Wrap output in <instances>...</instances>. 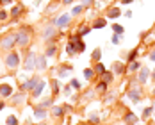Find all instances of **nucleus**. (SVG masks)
Listing matches in <instances>:
<instances>
[{"mask_svg": "<svg viewBox=\"0 0 155 125\" xmlns=\"http://www.w3.org/2000/svg\"><path fill=\"white\" fill-rule=\"evenodd\" d=\"M16 43L21 45V47H27V45H29V34L25 32V29H21V31L16 34Z\"/></svg>", "mask_w": 155, "mask_h": 125, "instance_id": "2", "label": "nucleus"}, {"mask_svg": "<svg viewBox=\"0 0 155 125\" xmlns=\"http://www.w3.org/2000/svg\"><path fill=\"white\" fill-rule=\"evenodd\" d=\"M20 13H21V6H14V7L11 9V14H13V16H18Z\"/></svg>", "mask_w": 155, "mask_h": 125, "instance_id": "21", "label": "nucleus"}, {"mask_svg": "<svg viewBox=\"0 0 155 125\" xmlns=\"http://www.w3.org/2000/svg\"><path fill=\"white\" fill-rule=\"evenodd\" d=\"M139 66H141L139 62H132V65H130V70H132V72H136V70H139Z\"/></svg>", "mask_w": 155, "mask_h": 125, "instance_id": "31", "label": "nucleus"}, {"mask_svg": "<svg viewBox=\"0 0 155 125\" xmlns=\"http://www.w3.org/2000/svg\"><path fill=\"white\" fill-rule=\"evenodd\" d=\"M153 79H155V72H153Z\"/></svg>", "mask_w": 155, "mask_h": 125, "instance_id": "48", "label": "nucleus"}, {"mask_svg": "<svg viewBox=\"0 0 155 125\" xmlns=\"http://www.w3.org/2000/svg\"><path fill=\"white\" fill-rule=\"evenodd\" d=\"M4 109V102H0V111H2Z\"/></svg>", "mask_w": 155, "mask_h": 125, "instance_id": "46", "label": "nucleus"}, {"mask_svg": "<svg viewBox=\"0 0 155 125\" xmlns=\"http://www.w3.org/2000/svg\"><path fill=\"white\" fill-rule=\"evenodd\" d=\"M36 68H39V70H45L47 68V59L43 57V55L36 57Z\"/></svg>", "mask_w": 155, "mask_h": 125, "instance_id": "10", "label": "nucleus"}, {"mask_svg": "<svg viewBox=\"0 0 155 125\" xmlns=\"http://www.w3.org/2000/svg\"><path fill=\"white\" fill-rule=\"evenodd\" d=\"M38 82H39V77H32V79H30L29 82H25L21 88H23V89H34V88L38 86Z\"/></svg>", "mask_w": 155, "mask_h": 125, "instance_id": "5", "label": "nucleus"}, {"mask_svg": "<svg viewBox=\"0 0 155 125\" xmlns=\"http://www.w3.org/2000/svg\"><path fill=\"white\" fill-rule=\"evenodd\" d=\"M89 32V27H80V34H87Z\"/></svg>", "mask_w": 155, "mask_h": 125, "instance_id": "38", "label": "nucleus"}, {"mask_svg": "<svg viewBox=\"0 0 155 125\" xmlns=\"http://www.w3.org/2000/svg\"><path fill=\"white\" fill-rule=\"evenodd\" d=\"M43 38H45V39H52V38H55V27H47L45 32H43Z\"/></svg>", "mask_w": 155, "mask_h": 125, "instance_id": "9", "label": "nucleus"}, {"mask_svg": "<svg viewBox=\"0 0 155 125\" xmlns=\"http://www.w3.org/2000/svg\"><path fill=\"white\" fill-rule=\"evenodd\" d=\"M7 18V13L6 11H0V20H6Z\"/></svg>", "mask_w": 155, "mask_h": 125, "instance_id": "39", "label": "nucleus"}, {"mask_svg": "<svg viewBox=\"0 0 155 125\" xmlns=\"http://www.w3.org/2000/svg\"><path fill=\"white\" fill-rule=\"evenodd\" d=\"M75 47H77V52H82V50L86 48V45L82 43V41H80V39H77V41H75Z\"/></svg>", "mask_w": 155, "mask_h": 125, "instance_id": "19", "label": "nucleus"}, {"mask_svg": "<svg viewBox=\"0 0 155 125\" xmlns=\"http://www.w3.org/2000/svg\"><path fill=\"white\" fill-rule=\"evenodd\" d=\"M114 72H116V73H123V72H125V68H123L121 62H116V65H114Z\"/></svg>", "mask_w": 155, "mask_h": 125, "instance_id": "20", "label": "nucleus"}, {"mask_svg": "<svg viewBox=\"0 0 155 125\" xmlns=\"http://www.w3.org/2000/svg\"><path fill=\"white\" fill-rule=\"evenodd\" d=\"M14 43H16V36H7L0 41V48H11Z\"/></svg>", "mask_w": 155, "mask_h": 125, "instance_id": "3", "label": "nucleus"}, {"mask_svg": "<svg viewBox=\"0 0 155 125\" xmlns=\"http://www.w3.org/2000/svg\"><path fill=\"white\" fill-rule=\"evenodd\" d=\"M113 29H114L116 34H121V32H123V27H121V25H113Z\"/></svg>", "mask_w": 155, "mask_h": 125, "instance_id": "27", "label": "nucleus"}, {"mask_svg": "<svg viewBox=\"0 0 155 125\" xmlns=\"http://www.w3.org/2000/svg\"><path fill=\"white\" fill-rule=\"evenodd\" d=\"M34 114H36V118H45V116H47V111H45V107L38 106L36 111H34Z\"/></svg>", "mask_w": 155, "mask_h": 125, "instance_id": "12", "label": "nucleus"}, {"mask_svg": "<svg viewBox=\"0 0 155 125\" xmlns=\"http://www.w3.org/2000/svg\"><path fill=\"white\" fill-rule=\"evenodd\" d=\"M128 97H130L132 102H139V100H141V93H139L137 89H132V91L128 93Z\"/></svg>", "mask_w": 155, "mask_h": 125, "instance_id": "11", "label": "nucleus"}, {"mask_svg": "<svg viewBox=\"0 0 155 125\" xmlns=\"http://www.w3.org/2000/svg\"><path fill=\"white\" fill-rule=\"evenodd\" d=\"M7 125H18V120H16L14 116H9V118H7Z\"/></svg>", "mask_w": 155, "mask_h": 125, "instance_id": "24", "label": "nucleus"}, {"mask_svg": "<svg viewBox=\"0 0 155 125\" xmlns=\"http://www.w3.org/2000/svg\"><path fill=\"white\" fill-rule=\"evenodd\" d=\"M21 98H23V97H21V95H18V97H14V104H20V102H21Z\"/></svg>", "mask_w": 155, "mask_h": 125, "instance_id": "40", "label": "nucleus"}, {"mask_svg": "<svg viewBox=\"0 0 155 125\" xmlns=\"http://www.w3.org/2000/svg\"><path fill=\"white\" fill-rule=\"evenodd\" d=\"M113 43H114V45H116V43H120V34L113 36Z\"/></svg>", "mask_w": 155, "mask_h": 125, "instance_id": "37", "label": "nucleus"}, {"mask_svg": "<svg viewBox=\"0 0 155 125\" xmlns=\"http://www.w3.org/2000/svg\"><path fill=\"white\" fill-rule=\"evenodd\" d=\"M38 125H43V123H38Z\"/></svg>", "mask_w": 155, "mask_h": 125, "instance_id": "50", "label": "nucleus"}, {"mask_svg": "<svg viewBox=\"0 0 155 125\" xmlns=\"http://www.w3.org/2000/svg\"><path fill=\"white\" fill-rule=\"evenodd\" d=\"M0 2H2V4H9V2H11V0H0Z\"/></svg>", "mask_w": 155, "mask_h": 125, "instance_id": "44", "label": "nucleus"}, {"mask_svg": "<svg viewBox=\"0 0 155 125\" xmlns=\"http://www.w3.org/2000/svg\"><path fill=\"white\" fill-rule=\"evenodd\" d=\"M0 95H2V97H11L13 95V88L11 86H7V84H2V86H0Z\"/></svg>", "mask_w": 155, "mask_h": 125, "instance_id": "8", "label": "nucleus"}, {"mask_svg": "<svg viewBox=\"0 0 155 125\" xmlns=\"http://www.w3.org/2000/svg\"><path fill=\"white\" fill-rule=\"evenodd\" d=\"M105 86H107V82H103V80H102L100 84L96 86V89H98V91H103V89H105Z\"/></svg>", "mask_w": 155, "mask_h": 125, "instance_id": "30", "label": "nucleus"}, {"mask_svg": "<svg viewBox=\"0 0 155 125\" xmlns=\"http://www.w3.org/2000/svg\"><path fill=\"white\" fill-rule=\"evenodd\" d=\"M55 52H57V48H55V47H50L48 52H47V55H48V57H50V55H55Z\"/></svg>", "mask_w": 155, "mask_h": 125, "instance_id": "28", "label": "nucleus"}, {"mask_svg": "<svg viewBox=\"0 0 155 125\" xmlns=\"http://www.w3.org/2000/svg\"><path fill=\"white\" fill-rule=\"evenodd\" d=\"M153 95H155V88H153Z\"/></svg>", "mask_w": 155, "mask_h": 125, "instance_id": "49", "label": "nucleus"}, {"mask_svg": "<svg viewBox=\"0 0 155 125\" xmlns=\"http://www.w3.org/2000/svg\"><path fill=\"white\" fill-rule=\"evenodd\" d=\"M91 121H93V123H96V121H98V116H96V114H93V116H91Z\"/></svg>", "mask_w": 155, "mask_h": 125, "instance_id": "41", "label": "nucleus"}, {"mask_svg": "<svg viewBox=\"0 0 155 125\" xmlns=\"http://www.w3.org/2000/svg\"><path fill=\"white\" fill-rule=\"evenodd\" d=\"M52 113H54V116H61V114L64 113V107H54Z\"/></svg>", "mask_w": 155, "mask_h": 125, "instance_id": "22", "label": "nucleus"}, {"mask_svg": "<svg viewBox=\"0 0 155 125\" xmlns=\"http://www.w3.org/2000/svg\"><path fill=\"white\" fill-rule=\"evenodd\" d=\"M148 68H141V72H139V82H146L148 80Z\"/></svg>", "mask_w": 155, "mask_h": 125, "instance_id": "13", "label": "nucleus"}, {"mask_svg": "<svg viewBox=\"0 0 155 125\" xmlns=\"http://www.w3.org/2000/svg\"><path fill=\"white\" fill-rule=\"evenodd\" d=\"M136 55H137V50L130 52V55H128V61H134V59H136Z\"/></svg>", "mask_w": 155, "mask_h": 125, "instance_id": "34", "label": "nucleus"}, {"mask_svg": "<svg viewBox=\"0 0 155 125\" xmlns=\"http://www.w3.org/2000/svg\"><path fill=\"white\" fill-rule=\"evenodd\" d=\"M36 68V54H29L25 59V70H34Z\"/></svg>", "mask_w": 155, "mask_h": 125, "instance_id": "4", "label": "nucleus"}, {"mask_svg": "<svg viewBox=\"0 0 155 125\" xmlns=\"http://www.w3.org/2000/svg\"><path fill=\"white\" fill-rule=\"evenodd\" d=\"M151 109H153V107H146V109H144V113H143V116H144V118H146V116H150V114H151Z\"/></svg>", "mask_w": 155, "mask_h": 125, "instance_id": "33", "label": "nucleus"}, {"mask_svg": "<svg viewBox=\"0 0 155 125\" xmlns=\"http://www.w3.org/2000/svg\"><path fill=\"white\" fill-rule=\"evenodd\" d=\"M93 27H95V29H103V27H105V20H103V18H98L96 22L93 23Z\"/></svg>", "mask_w": 155, "mask_h": 125, "instance_id": "16", "label": "nucleus"}, {"mask_svg": "<svg viewBox=\"0 0 155 125\" xmlns=\"http://www.w3.org/2000/svg\"><path fill=\"white\" fill-rule=\"evenodd\" d=\"M107 16H109V18H118V16H120V9H116V7H114V9H109Z\"/></svg>", "mask_w": 155, "mask_h": 125, "instance_id": "18", "label": "nucleus"}, {"mask_svg": "<svg viewBox=\"0 0 155 125\" xmlns=\"http://www.w3.org/2000/svg\"><path fill=\"white\" fill-rule=\"evenodd\" d=\"M54 23L59 25V27H66V25L70 23V14H62V16L57 20V22H54Z\"/></svg>", "mask_w": 155, "mask_h": 125, "instance_id": "7", "label": "nucleus"}, {"mask_svg": "<svg viewBox=\"0 0 155 125\" xmlns=\"http://www.w3.org/2000/svg\"><path fill=\"white\" fill-rule=\"evenodd\" d=\"M150 59H151V61H155V52H151V54H150Z\"/></svg>", "mask_w": 155, "mask_h": 125, "instance_id": "42", "label": "nucleus"}, {"mask_svg": "<svg viewBox=\"0 0 155 125\" xmlns=\"http://www.w3.org/2000/svg\"><path fill=\"white\" fill-rule=\"evenodd\" d=\"M71 86H73V88H77V89H79V88H80V82H79V80H75V79H73V80H71Z\"/></svg>", "mask_w": 155, "mask_h": 125, "instance_id": "35", "label": "nucleus"}, {"mask_svg": "<svg viewBox=\"0 0 155 125\" xmlns=\"http://www.w3.org/2000/svg\"><path fill=\"white\" fill-rule=\"evenodd\" d=\"M18 62H20L18 54H16V52H9L7 57H6V65H7L9 68H16V66H18Z\"/></svg>", "mask_w": 155, "mask_h": 125, "instance_id": "1", "label": "nucleus"}, {"mask_svg": "<svg viewBox=\"0 0 155 125\" xmlns=\"http://www.w3.org/2000/svg\"><path fill=\"white\" fill-rule=\"evenodd\" d=\"M123 4H130V2H134V0H121Z\"/></svg>", "mask_w": 155, "mask_h": 125, "instance_id": "43", "label": "nucleus"}, {"mask_svg": "<svg viewBox=\"0 0 155 125\" xmlns=\"http://www.w3.org/2000/svg\"><path fill=\"white\" fill-rule=\"evenodd\" d=\"M153 34H155V31H153Z\"/></svg>", "mask_w": 155, "mask_h": 125, "instance_id": "51", "label": "nucleus"}, {"mask_svg": "<svg viewBox=\"0 0 155 125\" xmlns=\"http://www.w3.org/2000/svg\"><path fill=\"white\" fill-rule=\"evenodd\" d=\"M95 70H96V73H100V75H102V73L105 72V68H103V65H100V62H98V65L95 66Z\"/></svg>", "mask_w": 155, "mask_h": 125, "instance_id": "23", "label": "nucleus"}, {"mask_svg": "<svg viewBox=\"0 0 155 125\" xmlns=\"http://www.w3.org/2000/svg\"><path fill=\"white\" fill-rule=\"evenodd\" d=\"M52 104V100H45V102H41V107H48Z\"/></svg>", "mask_w": 155, "mask_h": 125, "instance_id": "36", "label": "nucleus"}, {"mask_svg": "<svg viewBox=\"0 0 155 125\" xmlns=\"http://www.w3.org/2000/svg\"><path fill=\"white\" fill-rule=\"evenodd\" d=\"M125 121H128L130 125H134V123L137 121V116H136L134 113H127V116H125Z\"/></svg>", "mask_w": 155, "mask_h": 125, "instance_id": "14", "label": "nucleus"}, {"mask_svg": "<svg viewBox=\"0 0 155 125\" xmlns=\"http://www.w3.org/2000/svg\"><path fill=\"white\" fill-rule=\"evenodd\" d=\"M62 2H64V4H70V2H73V0H62Z\"/></svg>", "mask_w": 155, "mask_h": 125, "instance_id": "45", "label": "nucleus"}, {"mask_svg": "<svg viewBox=\"0 0 155 125\" xmlns=\"http://www.w3.org/2000/svg\"><path fill=\"white\" fill-rule=\"evenodd\" d=\"M84 75H86V79H93V70H84Z\"/></svg>", "mask_w": 155, "mask_h": 125, "instance_id": "25", "label": "nucleus"}, {"mask_svg": "<svg viewBox=\"0 0 155 125\" xmlns=\"http://www.w3.org/2000/svg\"><path fill=\"white\" fill-rule=\"evenodd\" d=\"M43 89H45V82L39 80V82H38V86H36V88H34V91H32V97H34V98H38V97L43 93Z\"/></svg>", "mask_w": 155, "mask_h": 125, "instance_id": "6", "label": "nucleus"}, {"mask_svg": "<svg viewBox=\"0 0 155 125\" xmlns=\"http://www.w3.org/2000/svg\"><path fill=\"white\" fill-rule=\"evenodd\" d=\"M84 4H91V0H84Z\"/></svg>", "mask_w": 155, "mask_h": 125, "instance_id": "47", "label": "nucleus"}, {"mask_svg": "<svg viewBox=\"0 0 155 125\" xmlns=\"http://www.w3.org/2000/svg\"><path fill=\"white\" fill-rule=\"evenodd\" d=\"M102 80L103 82H110L113 80V72H103L102 73Z\"/></svg>", "mask_w": 155, "mask_h": 125, "instance_id": "17", "label": "nucleus"}, {"mask_svg": "<svg viewBox=\"0 0 155 125\" xmlns=\"http://www.w3.org/2000/svg\"><path fill=\"white\" fill-rule=\"evenodd\" d=\"M100 55H102V52H100V48H96V50L93 52V59L96 61V59H100Z\"/></svg>", "mask_w": 155, "mask_h": 125, "instance_id": "29", "label": "nucleus"}, {"mask_svg": "<svg viewBox=\"0 0 155 125\" xmlns=\"http://www.w3.org/2000/svg\"><path fill=\"white\" fill-rule=\"evenodd\" d=\"M73 14H80L82 13V6H77V7H73V11H71Z\"/></svg>", "mask_w": 155, "mask_h": 125, "instance_id": "32", "label": "nucleus"}, {"mask_svg": "<svg viewBox=\"0 0 155 125\" xmlns=\"http://www.w3.org/2000/svg\"><path fill=\"white\" fill-rule=\"evenodd\" d=\"M66 52H68V54H75V52H77V47H75V41H71V39H70V43H68V47H66Z\"/></svg>", "mask_w": 155, "mask_h": 125, "instance_id": "15", "label": "nucleus"}, {"mask_svg": "<svg viewBox=\"0 0 155 125\" xmlns=\"http://www.w3.org/2000/svg\"><path fill=\"white\" fill-rule=\"evenodd\" d=\"M52 89H54V95H57V91H59V84H57V80H54V82H52Z\"/></svg>", "mask_w": 155, "mask_h": 125, "instance_id": "26", "label": "nucleus"}]
</instances>
